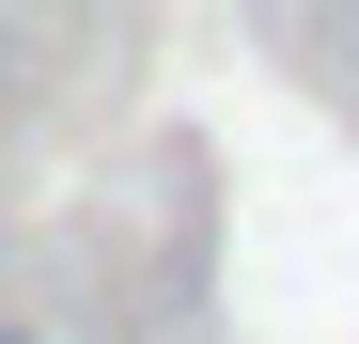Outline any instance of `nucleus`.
<instances>
[{
    "mask_svg": "<svg viewBox=\"0 0 359 344\" xmlns=\"http://www.w3.org/2000/svg\"><path fill=\"white\" fill-rule=\"evenodd\" d=\"M0 344H63V329H32V313H0Z\"/></svg>",
    "mask_w": 359,
    "mask_h": 344,
    "instance_id": "1",
    "label": "nucleus"
},
{
    "mask_svg": "<svg viewBox=\"0 0 359 344\" xmlns=\"http://www.w3.org/2000/svg\"><path fill=\"white\" fill-rule=\"evenodd\" d=\"M0 94H16V32H0Z\"/></svg>",
    "mask_w": 359,
    "mask_h": 344,
    "instance_id": "2",
    "label": "nucleus"
}]
</instances>
